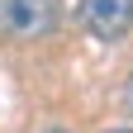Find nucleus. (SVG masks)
Masks as SVG:
<instances>
[{
	"mask_svg": "<svg viewBox=\"0 0 133 133\" xmlns=\"http://www.w3.org/2000/svg\"><path fill=\"white\" fill-rule=\"evenodd\" d=\"M62 24V0H0L5 38H48Z\"/></svg>",
	"mask_w": 133,
	"mask_h": 133,
	"instance_id": "obj_1",
	"label": "nucleus"
},
{
	"mask_svg": "<svg viewBox=\"0 0 133 133\" xmlns=\"http://www.w3.org/2000/svg\"><path fill=\"white\" fill-rule=\"evenodd\" d=\"M76 10H81V24L105 43L133 29V0H76Z\"/></svg>",
	"mask_w": 133,
	"mask_h": 133,
	"instance_id": "obj_2",
	"label": "nucleus"
},
{
	"mask_svg": "<svg viewBox=\"0 0 133 133\" xmlns=\"http://www.w3.org/2000/svg\"><path fill=\"white\" fill-rule=\"evenodd\" d=\"M128 109H133V81H128Z\"/></svg>",
	"mask_w": 133,
	"mask_h": 133,
	"instance_id": "obj_3",
	"label": "nucleus"
},
{
	"mask_svg": "<svg viewBox=\"0 0 133 133\" xmlns=\"http://www.w3.org/2000/svg\"><path fill=\"white\" fill-rule=\"evenodd\" d=\"M114 133H133V128H114Z\"/></svg>",
	"mask_w": 133,
	"mask_h": 133,
	"instance_id": "obj_4",
	"label": "nucleus"
},
{
	"mask_svg": "<svg viewBox=\"0 0 133 133\" xmlns=\"http://www.w3.org/2000/svg\"><path fill=\"white\" fill-rule=\"evenodd\" d=\"M52 133H62V128H52Z\"/></svg>",
	"mask_w": 133,
	"mask_h": 133,
	"instance_id": "obj_5",
	"label": "nucleus"
}]
</instances>
